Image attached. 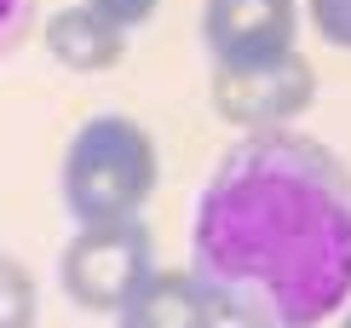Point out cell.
<instances>
[{"mask_svg":"<svg viewBox=\"0 0 351 328\" xmlns=\"http://www.w3.org/2000/svg\"><path fill=\"white\" fill-rule=\"evenodd\" d=\"M190 271L237 328H323L351 305V161L294 127L242 132L190 213Z\"/></svg>","mask_w":351,"mask_h":328,"instance_id":"6da1fadb","label":"cell"},{"mask_svg":"<svg viewBox=\"0 0 351 328\" xmlns=\"http://www.w3.org/2000/svg\"><path fill=\"white\" fill-rule=\"evenodd\" d=\"M162 185V150L138 115L104 110L86 115L58 161V196L75 225H110L138 219V207Z\"/></svg>","mask_w":351,"mask_h":328,"instance_id":"7a4b0ae2","label":"cell"},{"mask_svg":"<svg viewBox=\"0 0 351 328\" xmlns=\"http://www.w3.org/2000/svg\"><path fill=\"white\" fill-rule=\"evenodd\" d=\"M150 271H156V236L138 219L75 225V236L58 253V288H64V300L75 311H93V317H115Z\"/></svg>","mask_w":351,"mask_h":328,"instance_id":"3957f363","label":"cell"},{"mask_svg":"<svg viewBox=\"0 0 351 328\" xmlns=\"http://www.w3.org/2000/svg\"><path fill=\"white\" fill-rule=\"evenodd\" d=\"M213 115L237 132L300 127V115L317 104V69L300 47L247 69H213Z\"/></svg>","mask_w":351,"mask_h":328,"instance_id":"277c9868","label":"cell"},{"mask_svg":"<svg viewBox=\"0 0 351 328\" xmlns=\"http://www.w3.org/2000/svg\"><path fill=\"white\" fill-rule=\"evenodd\" d=\"M300 0H202V47L213 69H247L294 52Z\"/></svg>","mask_w":351,"mask_h":328,"instance_id":"5b68a950","label":"cell"},{"mask_svg":"<svg viewBox=\"0 0 351 328\" xmlns=\"http://www.w3.org/2000/svg\"><path fill=\"white\" fill-rule=\"evenodd\" d=\"M219 323L225 317H219L213 294L196 282V271H162V265L115 311V328H219Z\"/></svg>","mask_w":351,"mask_h":328,"instance_id":"8992f818","label":"cell"},{"mask_svg":"<svg viewBox=\"0 0 351 328\" xmlns=\"http://www.w3.org/2000/svg\"><path fill=\"white\" fill-rule=\"evenodd\" d=\"M40 40H47L52 64L75 69V75H104V69H115L127 58V29H115L104 12H93L86 0L52 12L47 29H40Z\"/></svg>","mask_w":351,"mask_h":328,"instance_id":"52a82bcc","label":"cell"},{"mask_svg":"<svg viewBox=\"0 0 351 328\" xmlns=\"http://www.w3.org/2000/svg\"><path fill=\"white\" fill-rule=\"evenodd\" d=\"M35 317H40L35 271L12 253H0V328H35Z\"/></svg>","mask_w":351,"mask_h":328,"instance_id":"ba28073f","label":"cell"},{"mask_svg":"<svg viewBox=\"0 0 351 328\" xmlns=\"http://www.w3.org/2000/svg\"><path fill=\"white\" fill-rule=\"evenodd\" d=\"M305 23L334 52H351V0H305Z\"/></svg>","mask_w":351,"mask_h":328,"instance_id":"9c48e42d","label":"cell"},{"mask_svg":"<svg viewBox=\"0 0 351 328\" xmlns=\"http://www.w3.org/2000/svg\"><path fill=\"white\" fill-rule=\"evenodd\" d=\"M35 29V0H0V64L29 40Z\"/></svg>","mask_w":351,"mask_h":328,"instance_id":"30bf717a","label":"cell"},{"mask_svg":"<svg viewBox=\"0 0 351 328\" xmlns=\"http://www.w3.org/2000/svg\"><path fill=\"white\" fill-rule=\"evenodd\" d=\"M86 6L104 12L115 29H127V35H133V29H144V23L156 18V12H162V0H86Z\"/></svg>","mask_w":351,"mask_h":328,"instance_id":"8fae6325","label":"cell"},{"mask_svg":"<svg viewBox=\"0 0 351 328\" xmlns=\"http://www.w3.org/2000/svg\"><path fill=\"white\" fill-rule=\"evenodd\" d=\"M340 328H351V305H346V311H340Z\"/></svg>","mask_w":351,"mask_h":328,"instance_id":"7c38bea8","label":"cell"}]
</instances>
